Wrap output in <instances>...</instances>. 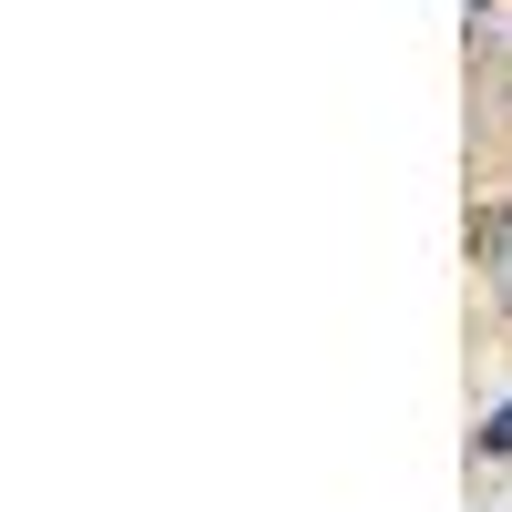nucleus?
<instances>
[{"instance_id":"1","label":"nucleus","mask_w":512,"mask_h":512,"mask_svg":"<svg viewBox=\"0 0 512 512\" xmlns=\"http://www.w3.org/2000/svg\"><path fill=\"white\" fill-rule=\"evenodd\" d=\"M482 451H502V461H512V400H502V410L482 420Z\"/></svg>"}]
</instances>
